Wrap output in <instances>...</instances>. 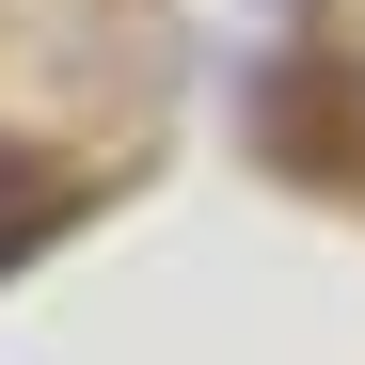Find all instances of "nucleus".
I'll return each instance as SVG.
<instances>
[{
  "mask_svg": "<svg viewBox=\"0 0 365 365\" xmlns=\"http://www.w3.org/2000/svg\"><path fill=\"white\" fill-rule=\"evenodd\" d=\"M64 222H80V175H64V159H32V143H0V270L48 255Z\"/></svg>",
  "mask_w": 365,
  "mask_h": 365,
  "instance_id": "1",
  "label": "nucleus"
}]
</instances>
